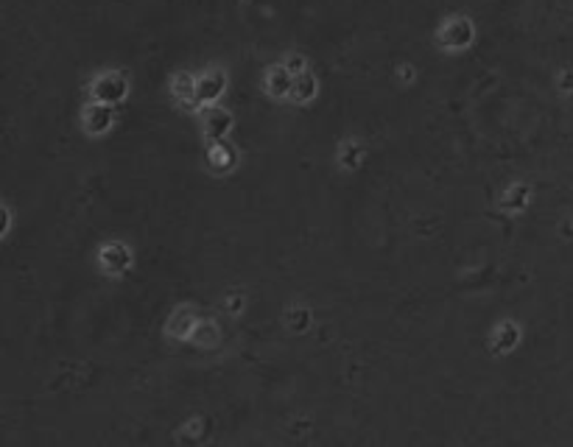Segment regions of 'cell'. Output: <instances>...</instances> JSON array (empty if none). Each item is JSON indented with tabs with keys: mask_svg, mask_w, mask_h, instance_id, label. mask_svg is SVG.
I'll return each instance as SVG.
<instances>
[{
	"mask_svg": "<svg viewBox=\"0 0 573 447\" xmlns=\"http://www.w3.org/2000/svg\"><path fill=\"white\" fill-rule=\"evenodd\" d=\"M440 43L450 50H462L473 43V23L464 17H453L440 28Z\"/></svg>",
	"mask_w": 573,
	"mask_h": 447,
	"instance_id": "cell-1",
	"label": "cell"
},
{
	"mask_svg": "<svg viewBox=\"0 0 573 447\" xmlns=\"http://www.w3.org/2000/svg\"><path fill=\"white\" fill-rule=\"evenodd\" d=\"M92 95L104 104H115L126 95V79L121 73H104L95 84H92Z\"/></svg>",
	"mask_w": 573,
	"mask_h": 447,
	"instance_id": "cell-2",
	"label": "cell"
},
{
	"mask_svg": "<svg viewBox=\"0 0 573 447\" xmlns=\"http://www.w3.org/2000/svg\"><path fill=\"white\" fill-rule=\"evenodd\" d=\"M291 87H294V76L288 73L285 65H277V67H271V70L266 73V89H268L271 95H277V98L291 95Z\"/></svg>",
	"mask_w": 573,
	"mask_h": 447,
	"instance_id": "cell-3",
	"label": "cell"
},
{
	"mask_svg": "<svg viewBox=\"0 0 573 447\" xmlns=\"http://www.w3.org/2000/svg\"><path fill=\"white\" fill-rule=\"evenodd\" d=\"M224 84H227L224 73L210 70L207 76H202V79L196 82V101H216L221 92H224Z\"/></svg>",
	"mask_w": 573,
	"mask_h": 447,
	"instance_id": "cell-4",
	"label": "cell"
},
{
	"mask_svg": "<svg viewBox=\"0 0 573 447\" xmlns=\"http://www.w3.org/2000/svg\"><path fill=\"white\" fill-rule=\"evenodd\" d=\"M87 126H89V132H95V134L107 132V129L112 126V109H109V104H104V106H92V109H89Z\"/></svg>",
	"mask_w": 573,
	"mask_h": 447,
	"instance_id": "cell-5",
	"label": "cell"
},
{
	"mask_svg": "<svg viewBox=\"0 0 573 447\" xmlns=\"http://www.w3.org/2000/svg\"><path fill=\"white\" fill-rule=\"evenodd\" d=\"M316 95V79L310 73H302V76H294V87H291V98L305 104Z\"/></svg>",
	"mask_w": 573,
	"mask_h": 447,
	"instance_id": "cell-6",
	"label": "cell"
},
{
	"mask_svg": "<svg viewBox=\"0 0 573 447\" xmlns=\"http://www.w3.org/2000/svg\"><path fill=\"white\" fill-rule=\"evenodd\" d=\"M229 123H232V118H229L227 112L213 109V112L207 115V134H210V137H224L227 129H229Z\"/></svg>",
	"mask_w": 573,
	"mask_h": 447,
	"instance_id": "cell-7",
	"label": "cell"
},
{
	"mask_svg": "<svg viewBox=\"0 0 573 447\" xmlns=\"http://www.w3.org/2000/svg\"><path fill=\"white\" fill-rule=\"evenodd\" d=\"M174 92H177L182 101H193L196 98V82L187 76V73H182L174 79Z\"/></svg>",
	"mask_w": 573,
	"mask_h": 447,
	"instance_id": "cell-8",
	"label": "cell"
},
{
	"mask_svg": "<svg viewBox=\"0 0 573 447\" xmlns=\"http://www.w3.org/2000/svg\"><path fill=\"white\" fill-rule=\"evenodd\" d=\"M285 67H288L291 76H302V73H308V67H305V56H300V53L288 56V59H285Z\"/></svg>",
	"mask_w": 573,
	"mask_h": 447,
	"instance_id": "cell-9",
	"label": "cell"
}]
</instances>
